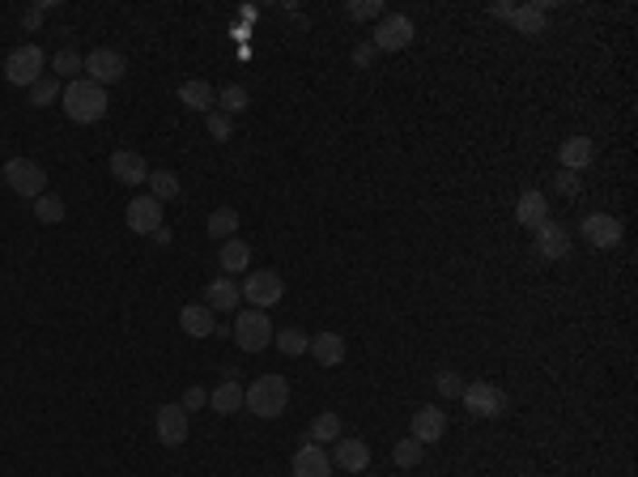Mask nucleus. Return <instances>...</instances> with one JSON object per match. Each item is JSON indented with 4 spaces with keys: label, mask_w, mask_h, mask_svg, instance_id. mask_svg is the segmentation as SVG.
Returning <instances> with one entry per match:
<instances>
[{
    "label": "nucleus",
    "mask_w": 638,
    "mask_h": 477,
    "mask_svg": "<svg viewBox=\"0 0 638 477\" xmlns=\"http://www.w3.org/2000/svg\"><path fill=\"white\" fill-rule=\"evenodd\" d=\"M328 461H333L341 473H362V469L371 464V448H366L362 439H336V448Z\"/></svg>",
    "instance_id": "nucleus-16"
},
{
    "label": "nucleus",
    "mask_w": 638,
    "mask_h": 477,
    "mask_svg": "<svg viewBox=\"0 0 638 477\" xmlns=\"http://www.w3.org/2000/svg\"><path fill=\"white\" fill-rule=\"evenodd\" d=\"M64 200L60 197H52V192H43L39 200H34V218H39L43 226H56V222H64Z\"/></svg>",
    "instance_id": "nucleus-30"
},
{
    "label": "nucleus",
    "mask_w": 638,
    "mask_h": 477,
    "mask_svg": "<svg viewBox=\"0 0 638 477\" xmlns=\"http://www.w3.org/2000/svg\"><path fill=\"white\" fill-rule=\"evenodd\" d=\"M557 192H562V197H575V192H579V175H575V170H562V175H557Z\"/></svg>",
    "instance_id": "nucleus-39"
},
{
    "label": "nucleus",
    "mask_w": 638,
    "mask_h": 477,
    "mask_svg": "<svg viewBox=\"0 0 638 477\" xmlns=\"http://www.w3.org/2000/svg\"><path fill=\"white\" fill-rule=\"evenodd\" d=\"M82 60L85 56H77V52H72V47H64V52H56V60H52V69L60 73V77H77V73H82Z\"/></svg>",
    "instance_id": "nucleus-35"
},
{
    "label": "nucleus",
    "mask_w": 638,
    "mask_h": 477,
    "mask_svg": "<svg viewBox=\"0 0 638 477\" xmlns=\"http://www.w3.org/2000/svg\"><path fill=\"white\" fill-rule=\"evenodd\" d=\"M153 426H158V439H162L167 448H179L183 439H188V409H183V405H162V409H158V418H153Z\"/></svg>",
    "instance_id": "nucleus-12"
},
{
    "label": "nucleus",
    "mask_w": 638,
    "mask_h": 477,
    "mask_svg": "<svg viewBox=\"0 0 638 477\" xmlns=\"http://www.w3.org/2000/svg\"><path fill=\"white\" fill-rule=\"evenodd\" d=\"M345 14L358 17V22H366V17H383V0H349Z\"/></svg>",
    "instance_id": "nucleus-36"
},
{
    "label": "nucleus",
    "mask_w": 638,
    "mask_h": 477,
    "mask_svg": "<svg viewBox=\"0 0 638 477\" xmlns=\"http://www.w3.org/2000/svg\"><path fill=\"white\" fill-rule=\"evenodd\" d=\"M205 401H208L205 388H188V393H183V409H200Z\"/></svg>",
    "instance_id": "nucleus-40"
},
{
    "label": "nucleus",
    "mask_w": 638,
    "mask_h": 477,
    "mask_svg": "<svg viewBox=\"0 0 638 477\" xmlns=\"http://www.w3.org/2000/svg\"><path fill=\"white\" fill-rule=\"evenodd\" d=\"M371 56H375V47H371V43H362L358 52H353V64H358V69H366V64H371Z\"/></svg>",
    "instance_id": "nucleus-41"
},
{
    "label": "nucleus",
    "mask_w": 638,
    "mask_h": 477,
    "mask_svg": "<svg viewBox=\"0 0 638 477\" xmlns=\"http://www.w3.org/2000/svg\"><path fill=\"white\" fill-rule=\"evenodd\" d=\"M434 384H439V393H443V396H464V379H459L456 371H443Z\"/></svg>",
    "instance_id": "nucleus-38"
},
{
    "label": "nucleus",
    "mask_w": 638,
    "mask_h": 477,
    "mask_svg": "<svg viewBox=\"0 0 638 477\" xmlns=\"http://www.w3.org/2000/svg\"><path fill=\"white\" fill-rule=\"evenodd\" d=\"M82 69H85V77L94 85H111V82H120L128 73V60L115 52V47H98V52H90V56L82 60Z\"/></svg>",
    "instance_id": "nucleus-6"
},
{
    "label": "nucleus",
    "mask_w": 638,
    "mask_h": 477,
    "mask_svg": "<svg viewBox=\"0 0 638 477\" xmlns=\"http://www.w3.org/2000/svg\"><path fill=\"white\" fill-rule=\"evenodd\" d=\"M294 477H333V461H328V452L319 448V443H306L294 452Z\"/></svg>",
    "instance_id": "nucleus-13"
},
{
    "label": "nucleus",
    "mask_w": 638,
    "mask_h": 477,
    "mask_svg": "<svg viewBox=\"0 0 638 477\" xmlns=\"http://www.w3.org/2000/svg\"><path fill=\"white\" fill-rule=\"evenodd\" d=\"M179 328L188 333V337L205 341L218 333V316H213V307H205V303H188V307L179 311Z\"/></svg>",
    "instance_id": "nucleus-14"
},
{
    "label": "nucleus",
    "mask_w": 638,
    "mask_h": 477,
    "mask_svg": "<svg viewBox=\"0 0 638 477\" xmlns=\"http://www.w3.org/2000/svg\"><path fill=\"white\" fill-rule=\"evenodd\" d=\"M238 235V213L235 209H218L208 218V238H235Z\"/></svg>",
    "instance_id": "nucleus-31"
},
{
    "label": "nucleus",
    "mask_w": 638,
    "mask_h": 477,
    "mask_svg": "<svg viewBox=\"0 0 638 477\" xmlns=\"http://www.w3.org/2000/svg\"><path fill=\"white\" fill-rule=\"evenodd\" d=\"M205 120H208V137H213V141H230V115L208 112Z\"/></svg>",
    "instance_id": "nucleus-37"
},
{
    "label": "nucleus",
    "mask_w": 638,
    "mask_h": 477,
    "mask_svg": "<svg viewBox=\"0 0 638 477\" xmlns=\"http://www.w3.org/2000/svg\"><path fill=\"white\" fill-rule=\"evenodd\" d=\"M447 431V414L439 405H421L413 414V439L417 443H439Z\"/></svg>",
    "instance_id": "nucleus-17"
},
{
    "label": "nucleus",
    "mask_w": 638,
    "mask_h": 477,
    "mask_svg": "<svg viewBox=\"0 0 638 477\" xmlns=\"http://www.w3.org/2000/svg\"><path fill=\"white\" fill-rule=\"evenodd\" d=\"M583 238L592 248H617L622 243V222L613 213H587L583 218Z\"/></svg>",
    "instance_id": "nucleus-10"
},
{
    "label": "nucleus",
    "mask_w": 638,
    "mask_h": 477,
    "mask_svg": "<svg viewBox=\"0 0 638 477\" xmlns=\"http://www.w3.org/2000/svg\"><path fill=\"white\" fill-rule=\"evenodd\" d=\"M557 158H562V167L566 170H587L592 167V158H596V145H592V137H566L562 141V150H557Z\"/></svg>",
    "instance_id": "nucleus-19"
},
{
    "label": "nucleus",
    "mask_w": 638,
    "mask_h": 477,
    "mask_svg": "<svg viewBox=\"0 0 638 477\" xmlns=\"http://www.w3.org/2000/svg\"><path fill=\"white\" fill-rule=\"evenodd\" d=\"M56 99H60V82L43 73L39 82L30 85V102H34V107H47V102H56Z\"/></svg>",
    "instance_id": "nucleus-32"
},
{
    "label": "nucleus",
    "mask_w": 638,
    "mask_h": 477,
    "mask_svg": "<svg viewBox=\"0 0 638 477\" xmlns=\"http://www.w3.org/2000/svg\"><path fill=\"white\" fill-rule=\"evenodd\" d=\"M124 222H128V230H137V235H153V230L162 226V200L137 197L124 209Z\"/></svg>",
    "instance_id": "nucleus-11"
},
{
    "label": "nucleus",
    "mask_w": 638,
    "mask_h": 477,
    "mask_svg": "<svg viewBox=\"0 0 638 477\" xmlns=\"http://www.w3.org/2000/svg\"><path fill=\"white\" fill-rule=\"evenodd\" d=\"M243 405H247L256 418H281L285 405H290V384H285V375H260L251 388H243Z\"/></svg>",
    "instance_id": "nucleus-2"
},
{
    "label": "nucleus",
    "mask_w": 638,
    "mask_h": 477,
    "mask_svg": "<svg viewBox=\"0 0 638 477\" xmlns=\"http://www.w3.org/2000/svg\"><path fill=\"white\" fill-rule=\"evenodd\" d=\"M5 77L14 85H34L43 77V52L39 43H22V47H14L9 56H5Z\"/></svg>",
    "instance_id": "nucleus-5"
},
{
    "label": "nucleus",
    "mask_w": 638,
    "mask_h": 477,
    "mask_svg": "<svg viewBox=\"0 0 638 477\" xmlns=\"http://www.w3.org/2000/svg\"><path fill=\"white\" fill-rule=\"evenodd\" d=\"M153 188L150 197L153 200H175L179 197V175L175 170H150V180H145Z\"/></svg>",
    "instance_id": "nucleus-28"
},
{
    "label": "nucleus",
    "mask_w": 638,
    "mask_h": 477,
    "mask_svg": "<svg viewBox=\"0 0 638 477\" xmlns=\"http://www.w3.org/2000/svg\"><path fill=\"white\" fill-rule=\"evenodd\" d=\"M5 183L14 188L17 197L39 200L43 192H47V170H43L34 158H9V162H5Z\"/></svg>",
    "instance_id": "nucleus-4"
},
{
    "label": "nucleus",
    "mask_w": 638,
    "mask_h": 477,
    "mask_svg": "<svg viewBox=\"0 0 638 477\" xmlns=\"http://www.w3.org/2000/svg\"><path fill=\"white\" fill-rule=\"evenodd\" d=\"M536 252H541L545 260H562V256L570 252L566 226H557V222H541V226H536Z\"/></svg>",
    "instance_id": "nucleus-18"
},
{
    "label": "nucleus",
    "mask_w": 638,
    "mask_h": 477,
    "mask_svg": "<svg viewBox=\"0 0 638 477\" xmlns=\"http://www.w3.org/2000/svg\"><path fill=\"white\" fill-rule=\"evenodd\" d=\"M281 295H285V281H281V273H273V268H264V273H251L247 281H243V298H247L251 307H273V303H281Z\"/></svg>",
    "instance_id": "nucleus-8"
},
{
    "label": "nucleus",
    "mask_w": 638,
    "mask_h": 477,
    "mask_svg": "<svg viewBox=\"0 0 638 477\" xmlns=\"http://www.w3.org/2000/svg\"><path fill=\"white\" fill-rule=\"evenodd\" d=\"M507 22H511L519 34H545V26H549V14H545V5H515Z\"/></svg>",
    "instance_id": "nucleus-22"
},
{
    "label": "nucleus",
    "mask_w": 638,
    "mask_h": 477,
    "mask_svg": "<svg viewBox=\"0 0 638 477\" xmlns=\"http://www.w3.org/2000/svg\"><path fill=\"white\" fill-rule=\"evenodd\" d=\"M238 298H243V290H238L235 277H213L205 290V307L213 311H238Z\"/></svg>",
    "instance_id": "nucleus-20"
},
{
    "label": "nucleus",
    "mask_w": 638,
    "mask_h": 477,
    "mask_svg": "<svg viewBox=\"0 0 638 477\" xmlns=\"http://www.w3.org/2000/svg\"><path fill=\"white\" fill-rule=\"evenodd\" d=\"M515 218H519V226H527V230H536L541 222H549L545 192H524V197L515 200Z\"/></svg>",
    "instance_id": "nucleus-23"
},
{
    "label": "nucleus",
    "mask_w": 638,
    "mask_h": 477,
    "mask_svg": "<svg viewBox=\"0 0 638 477\" xmlns=\"http://www.w3.org/2000/svg\"><path fill=\"white\" fill-rule=\"evenodd\" d=\"M179 102L188 107V112H213V102H218V90L208 82H200V77H192V82L179 85Z\"/></svg>",
    "instance_id": "nucleus-21"
},
{
    "label": "nucleus",
    "mask_w": 638,
    "mask_h": 477,
    "mask_svg": "<svg viewBox=\"0 0 638 477\" xmlns=\"http://www.w3.org/2000/svg\"><path fill=\"white\" fill-rule=\"evenodd\" d=\"M311 354H315L319 366H336L345 358V341H341V333H315L311 337Z\"/></svg>",
    "instance_id": "nucleus-25"
},
{
    "label": "nucleus",
    "mask_w": 638,
    "mask_h": 477,
    "mask_svg": "<svg viewBox=\"0 0 638 477\" xmlns=\"http://www.w3.org/2000/svg\"><path fill=\"white\" fill-rule=\"evenodd\" d=\"M273 341H277V350L290 354V358H298V354L311 350V337H306L303 328H281V333H273Z\"/></svg>",
    "instance_id": "nucleus-29"
},
{
    "label": "nucleus",
    "mask_w": 638,
    "mask_h": 477,
    "mask_svg": "<svg viewBox=\"0 0 638 477\" xmlns=\"http://www.w3.org/2000/svg\"><path fill=\"white\" fill-rule=\"evenodd\" d=\"M235 341H238V350H247V354H260L264 346H273V320H268V311H260V307L238 311Z\"/></svg>",
    "instance_id": "nucleus-3"
},
{
    "label": "nucleus",
    "mask_w": 638,
    "mask_h": 477,
    "mask_svg": "<svg viewBox=\"0 0 638 477\" xmlns=\"http://www.w3.org/2000/svg\"><path fill=\"white\" fill-rule=\"evenodd\" d=\"M218 260H222V273H243V268L251 265V243H243V238H226L222 243V256H218Z\"/></svg>",
    "instance_id": "nucleus-26"
},
{
    "label": "nucleus",
    "mask_w": 638,
    "mask_h": 477,
    "mask_svg": "<svg viewBox=\"0 0 638 477\" xmlns=\"http://www.w3.org/2000/svg\"><path fill=\"white\" fill-rule=\"evenodd\" d=\"M413 22H409V14H383L375 26V43L371 47H379V52H401V47H409L413 43Z\"/></svg>",
    "instance_id": "nucleus-7"
},
{
    "label": "nucleus",
    "mask_w": 638,
    "mask_h": 477,
    "mask_svg": "<svg viewBox=\"0 0 638 477\" xmlns=\"http://www.w3.org/2000/svg\"><path fill=\"white\" fill-rule=\"evenodd\" d=\"M208 405H213V414H222V418L238 414V409H243V388H238V379H222V384L208 393Z\"/></svg>",
    "instance_id": "nucleus-24"
},
{
    "label": "nucleus",
    "mask_w": 638,
    "mask_h": 477,
    "mask_svg": "<svg viewBox=\"0 0 638 477\" xmlns=\"http://www.w3.org/2000/svg\"><path fill=\"white\" fill-rule=\"evenodd\" d=\"M464 405H469L472 418H498L502 409H507V393L494 388V384H464V396H459Z\"/></svg>",
    "instance_id": "nucleus-9"
},
{
    "label": "nucleus",
    "mask_w": 638,
    "mask_h": 477,
    "mask_svg": "<svg viewBox=\"0 0 638 477\" xmlns=\"http://www.w3.org/2000/svg\"><path fill=\"white\" fill-rule=\"evenodd\" d=\"M39 22H43V9H30V14H26V30H39Z\"/></svg>",
    "instance_id": "nucleus-42"
},
{
    "label": "nucleus",
    "mask_w": 638,
    "mask_h": 477,
    "mask_svg": "<svg viewBox=\"0 0 638 477\" xmlns=\"http://www.w3.org/2000/svg\"><path fill=\"white\" fill-rule=\"evenodd\" d=\"M392 461L401 464V469H413V464H421V443H417V439H401V443L392 448Z\"/></svg>",
    "instance_id": "nucleus-34"
},
{
    "label": "nucleus",
    "mask_w": 638,
    "mask_h": 477,
    "mask_svg": "<svg viewBox=\"0 0 638 477\" xmlns=\"http://www.w3.org/2000/svg\"><path fill=\"white\" fill-rule=\"evenodd\" d=\"M218 102H222V115L247 112V90H243V85H226L222 94H218Z\"/></svg>",
    "instance_id": "nucleus-33"
},
{
    "label": "nucleus",
    "mask_w": 638,
    "mask_h": 477,
    "mask_svg": "<svg viewBox=\"0 0 638 477\" xmlns=\"http://www.w3.org/2000/svg\"><path fill=\"white\" fill-rule=\"evenodd\" d=\"M60 107L69 112L72 124H98L107 115V90L94 85L90 77H72L69 90L60 94Z\"/></svg>",
    "instance_id": "nucleus-1"
},
{
    "label": "nucleus",
    "mask_w": 638,
    "mask_h": 477,
    "mask_svg": "<svg viewBox=\"0 0 638 477\" xmlns=\"http://www.w3.org/2000/svg\"><path fill=\"white\" fill-rule=\"evenodd\" d=\"M107 170H111L120 183H128V188H137V183L150 180V167H145V158L132 154V150H115L111 162H107Z\"/></svg>",
    "instance_id": "nucleus-15"
},
{
    "label": "nucleus",
    "mask_w": 638,
    "mask_h": 477,
    "mask_svg": "<svg viewBox=\"0 0 638 477\" xmlns=\"http://www.w3.org/2000/svg\"><path fill=\"white\" fill-rule=\"evenodd\" d=\"M341 439V418L336 414H319L311 422V431H306V443H336Z\"/></svg>",
    "instance_id": "nucleus-27"
}]
</instances>
